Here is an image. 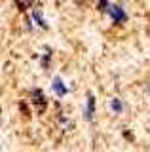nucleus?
Returning a JSON list of instances; mask_svg holds the SVG:
<instances>
[{
    "instance_id": "obj_8",
    "label": "nucleus",
    "mask_w": 150,
    "mask_h": 152,
    "mask_svg": "<svg viewBox=\"0 0 150 152\" xmlns=\"http://www.w3.org/2000/svg\"><path fill=\"white\" fill-rule=\"evenodd\" d=\"M108 4H110L108 0H101V2H99V8L101 10H106V8H108Z\"/></svg>"
},
{
    "instance_id": "obj_5",
    "label": "nucleus",
    "mask_w": 150,
    "mask_h": 152,
    "mask_svg": "<svg viewBox=\"0 0 150 152\" xmlns=\"http://www.w3.org/2000/svg\"><path fill=\"white\" fill-rule=\"evenodd\" d=\"M32 19H34V21L38 23V25H40L42 28H46V27H48V23H46V19H44V17H42V12H40L38 8H36L34 12H32Z\"/></svg>"
},
{
    "instance_id": "obj_4",
    "label": "nucleus",
    "mask_w": 150,
    "mask_h": 152,
    "mask_svg": "<svg viewBox=\"0 0 150 152\" xmlns=\"http://www.w3.org/2000/svg\"><path fill=\"white\" fill-rule=\"evenodd\" d=\"M51 88H53V91L57 93V95H67V86H65V82L61 80V76H55L53 78V82H51Z\"/></svg>"
},
{
    "instance_id": "obj_9",
    "label": "nucleus",
    "mask_w": 150,
    "mask_h": 152,
    "mask_svg": "<svg viewBox=\"0 0 150 152\" xmlns=\"http://www.w3.org/2000/svg\"><path fill=\"white\" fill-rule=\"evenodd\" d=\"M15 2H17V6H19L21 10H23V8L27 6V0H15Z\"/></svg>"
},
{
    "instance_id": "obj_2",
    "label": "nucleus",
    "mask_w": 150,
    "mask_h": 152,
    "mask_svg": "<svg viewBox=\"0 0 150 152\" xmlns=\"http://www.w3.org/2000/svg\"><path fill=\"white\" fill-rule=\"evenodd\" d=\"M31 101H32V104H34V107H38L40 110L46 107V104H48V99H46L44 91H42V89H38V88L31 91Z\"/></svg>"
},
{
    "instance_id": "obj_7",
    "label": "nucleus",
    "mask_w": 150,
    "mask_h": 152,
    "mask_svg": "<svg viewBox=\"0 0 150 152\" xmlns=\"http://www.w3.org/2000/svg\"><path fill=\"white\" fill-rule=\"evenodd\" d=\"M50 57H51V50H46L44 57H42V66H44V69H48V66H50Z\"/></svg>"
},
{
    "instance_id": "obj_3",
    "label": "nucleus",
    "mask_w": 150,
    "mask_h": 152,
    "mask_svg": "<svg viewBox=\"0 0 150 152\" xmlns=\"http://www.w3.org/2000/svg\"><path fill=\"white\" fill-rule=\"evenodd\" d=\"M93 116H95V97H93V95H87V101H86V120L93 122Z\"/></svg>"
},
{
    "instance_id": "obj_1",
    "label": "nucleus",
    "mask_w": 150,
    "mask_h": 152,
    "mask_svg": "<svg viewBox=\"0 0 150 152\" xmlns=\"http://www.w3.org/2000/svg\"><path fill=\"white\" fill-rule=\"evenodd\" d=\"M106 13L110 15V19L114 23H125L127 21V13H125V10L122 8V6H118V4H108V8H106Z\"/></svg>"
},
{
    "instance_id": "obj_10",
    "label": "nucleus",
    "mask_w": 150,
    "mask_h": 152,
    "mask_svg": "<svg viewBox=\"0 0 150 152\" xmlns=\"http://www.w3.org/2000/svg\"><path fill=\"white\" fill-rule=\"evenodd\" d=\"M148 91H150V89H148Z\"/></svg>"
},
{
    "instance_id": "obj_6",
    "label": "nucleus",
    "mask_w": 150,
    "mask_h": 152,
    "mask_svg": "<svg viewBox=\"0 0 150 152\" xmlns=\"http://www.w3.org/2000/svg\"><path fill=\"white\" fill-rule=\"evenodd\" d=\"M112 110H114V112H122V110H124V103H122L120 101V99H112Z\"/></svg>"
}]
</instances>
